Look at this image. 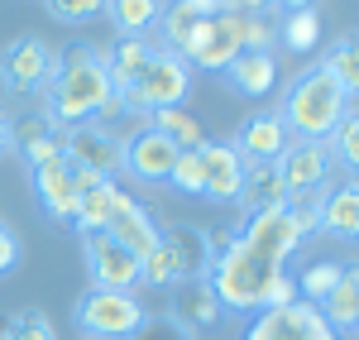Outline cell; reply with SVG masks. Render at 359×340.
I'll use <instances>...</instances> for the list:
<instances>
[{"label": "cell", "instance_id": "cell-1", "mask_svg": "<svg viewBox=\"0 0 359 340\" xmlns=\"http://www.w3.org/2000/svg\"><path fill=\"white\" fill-rule=\"evenodd\" d=\"M240 53H269V20L240 5H225L221 15H196L187 39L177 43V57L206 72H225Z\"/></svg>", "mask_w": 359, "mask_h": 340}, {"label": "cell", "instance_id": "cell-2", "mask_svg": "<svg viewBox=\"0 0 359 340\" xmlns=\"http://www.w3.org/2000/svg\"><path fill=\"white\" fill-rule=\"evenodd\" d=\"M120 96H115L111 77H106V57L91 43H72L53 72V91H48V120L53 125H77L86 115H115Z\"/></svg>", "mask_w": 359, "mask_h": 340}, {"label": "cell", "instance_id": "cell-3", "mask_svg": "<svg viewBox=\"0 0 359 340\" xmlns=\"http://www.w3.org/2000/svg\"><path fill=\"white\" fill-rule=\"evenodd\" d=\"M355 111V96H345L340 86L321 72V67H306L302 77H292L287 96H283V130H292L297 140H331V130Z\"/></svg>", "mask_w": 359, "mask_h": 340}, {"label": "cell", "instance_id": "cell-4", "mask_svg": "<svg viewBox=\"0 0 359 340\" xmlns=\"http://www.w3.org/2000/svg\"><path fill=\"white\" fill-rule=\"evenodd\" d=\"M283 273H287L283 264L254 254L240 240H230V250L211 264V278H206V283L221 297V307H235V312H249V307H254V312H264V297H269V287H273Z\"/></svg>", "mask_w": 359, "mask_h": 340}, {"label": "cell", "instance_id": "cell-5", "mask_svg": "<svg viewBox=\"0 0 359 340\" xmlns=\"http://www.w3.org/2000/svg\"><path fill=\"white\" fill-rule=\"evenodd\" d=\"M211 273V245L196 226H158V245L139 259V283H192Z\"/></svg>", "mask_w": 359, "mask_h": 340}, {"label": "cell", "instance_id": "cell-6", "mask_svg": "<svg viewBox=\"0 0 359 340\" xmlns=\"http://www.w3.org/2000/svg\"><path fill=\"white\" fill-rule=\"evenodd\" d=\"M182 96H187V62L168 48H154L144 72L120 91V111H172L182 106Z\"/></svg>", "mask_w": 359, "mask_h": 340}, {"label": "cell", "instance_id": "cell-7", "mask_svg": "<svg viewBox=\"0 0 359 340\" xmlns=\"http://www.w3.org/2000/svg\"><path fill=\"white\" fill-rule=\"evenodd\" d=\"M77 326L86 340H130L144 326V307L135 292H115V287H86L77 297Z\"/></svg>", "mask_w": 359, "mask_h": 340}, {"label": "cell", "instance_id": "cell-8", "mask_svg": "<svg viewBox=\"0 0 359 340\" xmlns=\"http://www.w3.org/2000/svg\"><path fill=\"white\" fill-rule=\"evenodd\" d=\"M245 340H340L326 326V316L316 312L311 302H287V307H264V312L249 321Z\"/></svg>", "mask_w": 359, "mask_h": 340}, {"label": "cell", "instance_id": "cell-9", "mask_svg": "<svg viewBox=\"0 0 359 340\" xmlns=\"http://www.w3.org/2000/svg\"><path fill=\"white\" fill-rule=\"evenodd\" d=\"M62 53H53L43 39H15L5 53H0V82L10 86L15 96L20 91H39V86L53 82Z\"/></svg>", "mask_w": 359, "mask_h": 340}, {"label": "cell", "instance_id": "cell-10", "mask_svg": "<svg viewBox=\"0 0 359 340\" xmlns=\"http://www.w3.org/2000/svg\"><path fill=\"white\" fill-rule=\"evenodd\" d=\"M235 240L249 245L254 254L273 259V264H287V254H297V245H302V230L292 226L287 206H273V211H254V216H245V230H240Z\"/></svg>", "mask_w": 359, "mask_h": 340}, {"label": "cell", "instance_id": "cell-11", "mask_svg": "<svg viewBox=\"0 0 359 340\" xmlns=\"http://www.w3.org/2000/svg\"><path fill=\"white\" fill-rule=\"evenodd\" d=\"M82 254H86V273L91 287H115V292H130L139 283V259L130 250H120L106 230L82 235Z\"/></svg>", "mask_w": 359, "mask_h": 340}, {"label": "cell", "instance_id": "cell-12", "mask_svg": "<svg viewBox=\"0 0 359 340\" xmlns=\"http://www.w3.org/2000/svg\"><path fill=\"white\" fill-rule=\"evenodd\" d=\"M335 158H331V144L321 140H297L283 149V158H278V177H283V187H287V197H302V192H316L326 177H331Z\"/></svg>", "mask_w": 359, "mask_h": 340}, {"label": "cell", "instance_id": "cell-13", "mask_svg": "<svg viewBox=\"0 0 359 340\" xmlns=\"http://www.w3.org/2000/svg\"><path fill=\"white\" fill-rule=\"evenodd\" d=\"M172 163H177V149L158 130H139L135 140L120 144V172H130L139 182H168Z\"/></svg>", "mask_w": 359, "mask_h": 340}, {"label": "cell", "instance_id": "cell-14", "mask_svg": "<svg viewBox=\"0 0 359 340\" xmlns=\"http://www.w3.org/2000/svg\"><path fill=\"white\" fill-rule=\"evenodd\" d=\"M62 158H67L72 168L111 177V172H120V140L106 135V130H91V125H72V130L62 135Z\"/></svg>", "mask_w": 359, "mask_h": 340}, {"label": "cell", "instance_id": "cell-15", "mask_svg": "<svg viewBox=\"0 0 359 340\" xmlns=\"http://www.w3.org/2000/svg\"><path fill=\"white\" fill-rule=\"evenodd\" d=\"M34 192H39L43 211H48L53 221H72V216H77L82 192H77V172H72L67 158H53V163L34 168Z\"/></svg>", "mask_w": 359, "mask_h": 340}, {"label": "cell", "instance_id": "cell-16", "mask_svg": "<svg viewBox=\"0 0 359 340\" xmlns=\"http://www.w3.org/2000/svg\"><path fill=\"white\" fill-rule=\"evenodd\" d=\"M221 297L211 292V283L206 278H192V283H177L172 287V312H168V321H177L187 336L192 331H211L216 321H221Z\"/></svg>", "mask_w": 359, "mask_h": 340}, {"label": "cell", "instance_id": "cell-17", "mask_svg": "<svg viewBox=\"0 0 359 340\" xmlns=\"http://www.w3.org/2000/svg\"><path fill=\"white\" fill-rule=\"evenodd\" d=\"M201 192L211 201H240V182H245V163L230 144H201Z\"/></svg>", "mask_w": 359, "mask_h": 340}, {"label": "cell", "instance_id": "cell-18", "mask_svg": "<svg viewBox=\"0 0 359 340\" xmlns=\"http://www.w3.org/2000/svg\"><path fill=\"white\" fill-rule=\"evenodd\" d=\"M230 149L240 154V163H278L287 149V130L278 115H254L240 125V135L230 140Z\"/></svg>", "mask_w": 359, "mask_h": 340}, {"label": "cell", "instance_id": "cell-19", "mask_svg": "<svg viewBox=\"0 0 359 340\" xmlns=\"http://www.w3.org/2000/svg\"><path fill=\"white\" fill-rule=\"evenodd\" d=\"M106 235H111L120 250H130L135 259H144L154 245H158V226H154V216H149L144 206H135V201H125V206L111 216Z\"/></svg>", "mask_w": 359, "mask_h": 340}, {"label": "cell", "instance_id": "cell-20", "mask_svg": "<svg viewBox=\"0 0 359 340\" xmlns=\"http://www.w3.org/2000/svg\"><path fill=\"white\" fill-rule=\"evenodd\" d=\"M316 230H326L335 240H355L359 235V192L355 182H345V187H335L326 197L316 201Z\"/></svg>", "mask_w": 359, "mask_h": 340}, {"label": "cell", "instance_id": "cell-21", "mask_svg": "<svg viewBox=\"0 0 359 340\" xmlns=\"http://www.w3.org/2000/svg\"><path fill=\"white\" fill-rule=\"evenodd\" d=\"M240 201H245V216H254V211H273V206H287V187H283V177H278V163H245Z\"/></svg>", "mask_w": 359, "mask_h": 340}, {"label": "cell", "instance_id": "cell-22", "mask_svg": "<svg viewBox=\"0 0 359 340\" xmlns=\"http://www.w3.org/2000/svg\"><path fill=\"white\" fill-rule=\"evenodd\" d=\"M225 77H230V86L240 96H269L278 82V57L273 53H240L225 67Z\"/></svg>", "mask_w": 359, "mask_h": 340}, {"label": "cell", "instance_id": "cell-23", "mask_svg": "<svg viewBox=\"0 0 359 340\" xmlns=\"http://www.w3.org/2000/svg\"><path fill=\"white\" fill-rule=\"evenodd\" d=\"M316 312L326 316V326H331L335 336H340V331H355V321H359V278H355V268L340 273V283L316 302Z\"/></svg>", "mask_w": 359, "mask_h": 340}, {"label": "cell", "instance_id": "cell-24", "mask_svg": "<svg viewBox=\"0 0 359 340\" xmlns=\"http://www.w3.org/2000/svg\"><path fill=\"white\" fill-rule=\"evenodd\" d=\"M144 130H158L177 154H196V149L206 144L201 125H196V115L182 111V106H172V111H149V125H144Z\"/></svg>", "mask_w": 359, "mask_h": 340}, {"label": "cell", "instance_id": "cell-25", "mask_svg": "<svg viewBox=\"0 0 359 340\" xmlns=\"http://www.w3.org/2000/svg\"><path fill=\"white\" fill-rule=\"evenodd\" d=\"M125 201H130V197H125L115 182H101L96 192H86V197L77 201V216H72V221L82 226V235H96V230L111 226V216L120 211V206H125Z\"/></svg>", "mask_w": 359, "mask_h": 340}, {"label": "cell", "instance_id": "cell-26", "mask_svg": "<svg viewBox=\"0 0 359 340\" xmlns=\"http://www.w3.org/2000/svg\"><path fill=\"white\" fill-rule=\"evenodd\" d=\"M149 57H154V43H149V39H120V48H111V57H106V77H111L115 96L144 72Z\"/></svg>", "mask_w": 359, "mask_h": 340}, {"label": "cell", "instance_id": "cell-27", "mask_svg": "<svg viewBox=\"0 0 359 340\" xmlns=\"http://www.w3.org/2000/svg\"><path fill=\"white\" fill-rule=\"evenodd\" d=\"M20 144H25V163H29V168H43V163L62 158V140L53 135V125H48L43 115L20 120Z\"/></svg>", "mask_w": 359, "mask_h": 340}, {"label": "cell", "instance_id": "cell-28", "mask_svg": "<svg viewBox=\"0 0 359 340\" xmlns=\"http://www.w3.org/2000/svg\"><path fill=\"white\" fill-rule=\"evenodd\" d=\"M106 15L115 20V29H120L125 39H144V29L158 25L163 5H158V0H115V5H106Z\"/></svg>", "mask_w": 359, "mask_h": 340}, {"label": "cell", "instance_id": "cell-29", "mask_svg": "<svg viewBox=\"0 0 359 340\" xmlns=\"http://www.w3.org/2000/svg\"><path fill=\"white\" fill-rule=\"evenodd\" d=\"M316 39H321V15H316L311 5L287 10V20H283V43H287V53H306V48H316Z\"/></svg>", "mask_w": 359, "mask_h": 340}, {"label": "cell", "instance_id": "cell-30", "mask_svg": "<svg viewBox=\"0 0 359 340\" xmlns=\"http://www.w3.org/2000/svg\"><path fill=\"white\" fill-rule=\"evenodd\" d=\"M316 67H321V72H326V77H331V82L340 86L345 96H355V86H359V62H355V39H350V34H345L331 53H326V62H316Z\"/></svg>", "mask_w": 359, "mask_h": 340}, {"label": "cell", "instance_id": "cell-31", "mask_svg": "<svg viewBox=\"0 0 359 340\" xmlns=\"http://www.w3.org/2000/svg\"><path fill=\"white\" fill-rule=\"evenodd\" d=\"M345 268H350V264H331V259H326V264H311L302 278H297V292H306V302L316 307V302L340 283V273H345Z\"/></svg>", "mask_w": 359, "mask_h": 340}, {"label": "cell", "instance_id": "cell-32", "mask_svg": "<svg viewBox=\"0 0 359 340\" xmlns=\"http://www.w3.org/2000/svg\"><path fill=\"white\" fill-rule=\"evenodd\" d=\"M0 340H57V336H53V321L43 312H20V316H10Z\"/></svg>", "mask_w": 359, "mask_h": 340}, {"label": "cell", "instance_id": "cell-33", "mask_svg": "<svg viewBox=\"0 0 359 340\" xmlns=\"http://www.w3.org/2000/svg\"><path fill=\"white\" fill-rule=\"evenodd\" d=\"M355 135H359V120H355V111H350V115H345V120L331 130V140H326V144H331V158H335V163H345V168H355V158H359Z\"/></svg>", "mask_w": 359, "mask_h": 340}, {"label": "cell", "instance_id": "cell-34", "mask_svg": "<svg viewBox=\"0 0 359 340\" xmlns=\"http://www.w3.org/2000/svg\"><path fill=\"white\" fill-rule=\"evenodd\" d=\"M168 182L182 187V192H201V154H177V163H172V172H168Z\"/></svg>", "mask_w": 359, "mask_h": 340}, {"label": "cell", "instance_id": "cell-35", "mask_svg": "<svg viewBox=\"0 0 359 340\" xmlns=\"http://www.w3.org/2000/svg\"><path fill=\"white\" fill-rule=\"evenodd\" d=\"M106 5H96V0H53L48 5V15L62 20V25H82V20H96Z\"/></svg>", "mask_w": 359, "mask_h": 340}, {"label": "cell", "instance_id": "cell-36", "mask_svg": "<svg viewBox=\"0 0 359 340\" xmlns=\"http://www.w3.org/2000/svg\"><path fill=\"white\" fill-rule=\"evenodd\" d=\"M130 340H192L177 321H168V316H144V326H139Z\"/></svg>", "mask_w": 359, "mask_h": 340}, {"label": "cell", "instance_id": "cell-37", "mask_svg": "<svg viewBox=\"0 0 359 340\" xmlns=\"http://www.w3.org/2000/svg\"><path fill=\"white\" fill-rule=\"evenodd\" d=\"M20 264V240H15V230L0 221V273H10Z\"/></svg>", "mask_w": 359, "mask_h": 340}, {"label": "cell", "instance_id": "cell-38", "mask_svg": "<svg viewBox=\"0 0 359 340\" xmlns=\"http://www.w3.org/2000/svg\"><path fill=\"white\" fill-rule=\"evenodd\" d=\"M10 149V120H5V111H0V154Z\"/></svg>", "mask_w": 359, "mask_h": 340}]
</instances>
